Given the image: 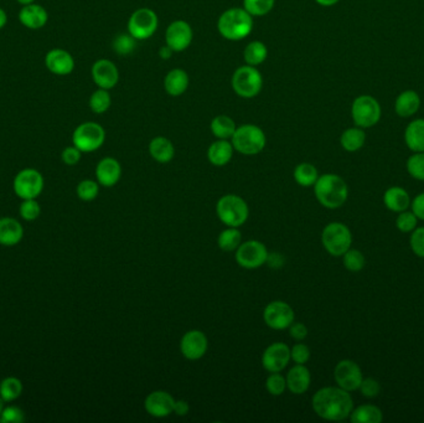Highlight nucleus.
<instances>
[{"label": "nucleus", "instance_id": "obj_1", "mask_svg": "<svg viewBox=\"0 0 424 423\" xmlns=\"http://www.w3.org/2000/svg\"><path fill=\"white\" fill-rule=\"evenodd\" d=\"M312 406L319 417L326 421H342L350 417L354 401L349 391L328 386L317 391L312 396Z\"/></svg>", "mask_w": 424, "mask_h": 423}, {"label": "nucleus", "instance_id": "obj_29", "mask_svg": "<svg viewBox=\"0 0 424 423\" xmlns=\"http://www.w3.org/2000/svg\"><path fill=\"white\" fill-rule=\"evenodd\" d=\"M149 154L158 163H169L175 155V148L165 137H156L149 143Z\"/></svg>", "mask_w": 424, "mask_h": 423}, {"label": "nucleus", "instance_id": "obj_15", "mask_svg": "<svg viewBox=\"0 0 424 423\" xmlns=\"http://www.w3.org/2000/svg\"><path fill=\"white\" fill-rule=\"evenodd\" d=\"M192 36L194 34L190 24L184 20H176L167 26L165 41L174 52H181L191 45Z\"/></svg>", "mask_w": 424, "mask_h": 423}, {"label": "nucleus", "instance_id": "obj_34", "mask_svg": "<svg viewBox=\"0 0 424 423\" xmlns=\"http://www.w3.org/2000/svg\"><path fill=\"white\" fill-rule=\"evenodd\" d=\"M319 179L318 169L310 163L298 164L294 169V180L303 187H314Z\"/></svg>", "mask_w": 424, "mask_h": 423}, {"label": "nucleus", "instance_id": "obj_8", "mask_svg": "<svg viewBox=\"0 0 424 423\" xmlns=\"http://www.w3.org/2000/svg\"><path fill=\"white\" fill-rule=\"evenodd\" d=\"M352 121L356 127L371 128L381 119V106L372 96L363 95L354 100L351 106Z\"/></svg>", "mask_w": 424, "mask_h": 423}, {"label": "nucleus", "instance_id": "obj_10", "mask_svg": "<svg viewBox=\"0 0 424 423\" xmlns=\"http://www.w3.org/2000/svg\"><path fill=\"white\" fill-rule=\"evenodd\" d=\"M236 262L245 270H257L268 261L269 254L264 243L257 240H250L240 245L236 249Z\"/></svg>", "mask_w": 424, "mask_h": 423}, {"label": "nucleus", "instance_id": "obj_56", "mask_svg": "<svg viewBox=\"0 0 424 423\" xmlns=\"http://www.w3.org/2000/svg\"><path fill=\"white\" fill-rule=\"evenodd\" d=\"M6 23H8V15L6 10L0 8V30L6 26Z\"/></svg>", "mask_w": 424, "mask_h": 423}, {"label": "nucleus", "instance_id": "obj_52", "mask_svg": "<svg viewBox=\"0 0 424 423\" xmlns=\"http://www.w3.org/2000/svg\"><path fill=\"white\" fill-rule=\"evenodd\" d=\"M290 338L294 339L296 341H303L308 337V328L303 323H292L289 328Z\"/></svg>", "mask_w": 424, "mask_h": 423}, {"label": "nucleus", "instance_id": "obj_16", "mask_svg": "<svg viewBox=\"0 0 424 423\" xmlns=\"http://www.w3.org/2000/svg\"><path fill=\"white\" fill-rule=\"evenodd\" d=\"M290 360V348L285 343L269 345L262 355V365L268 373L283 371Z\"/></svg>", "mask_w": 424, "mask_h": 423}, {"label": "nucleus", "instance_id": "obj_19", "mask_svg": "<svg viewBox=\"0 0 424 423\" xmlns=\"http://www.w3.org/2000/svg\"><path fill=\"white\" fill-rule=\"evenodd\" d=\"M92 79L100 89L111 90L119 79L117 66L107 59L97 60L92 66Z\"/></svg>", "mask_w": 424, "mask_h": 423}, {"label": "nucleus", "instance_id": "obj_44", "mask_svg": "<svg viewBox=\"0 0 424 423\" xmlns=\"http://www.w3.org/2000/svg\"><path fill=\"white\" fill-rule=\"evenodd\" d=\"M418 225V219L417 216L413 214L412 211H402L397 216L396 227L400 231L403 233H409L412 232Z\"/></svg>", "mask_w": 424, "mask_h": 423}, {"label": "nucleus", "instance_id": "obj_32", "mask_svg": "<svg viewBox=\"0 0 424 423\" xmlns=\"http://www.w3.org/2000/svg\"><path fill=\"white\" fill-rule=\"evenodd\" d=\"M366 141V133L360 127H352L349 130H344L341 134V147L345 149L346 152H357L365 146Z\"/></svg>", "mask_w": 424, "mask_h": 423}, {"label": "nucleus", "instance_id": "obj_45", "mask_svg": "<svg viewBox=\"0 0 424 423\" xmlns=\"http://www.w3.org/2000/svg\"><path fill=\"white\" fill-rule=\"evenodd\" d=\"M100 187L98 183L93 180H84L78 184L77 197L84 201H92L98 197Z\"/></svg>", "mask_w": 424, "mask_h": 423}, {"label": "nucleus", "instance_id": "obj_57", "mask_svg": "<svg viewBox=\"0 0 424 423\" xmlns=\"http://www.w3.org/2000/svg\"><path fill=\"white\" fill-rule=\"evenodd\" d=\"M319 6H333L338 4L340 0H315Z\"/></svg>", "mask_w": 424, "mask_h": 423}, {"label": "nucleus", "instance_id": "obj_55", "mask_svg": "<svg viewBox=\"0 0 424 423\" xmlns=\"http://www.w3.org/2000/svg\"><path fill=\"white\" fill-rule=\"evenodd\" d=\"M173 52L174 51L169 46H164V47H160V50H159V56L162 57V60H169L173 55Z\"/></svg>", "mask_w": 424, "mask_h": 423}, {"label": "nucleus", "instance_id": "obj_48", "mask_svg": "<svg viewBox=\"0 0 424 423\" xmlns=\"http://www.w3.org/2000/svg\"><path fill=\"white\" fill-rule=\"evenodd\" d=\"M25 421V413L22 408L17 406H9L3 408L0 413V423H22Z\"/></svg>", "mask_w": 424, "mask_h": 423}, {"label": "nucleus", "instance_id": "obj_39", "mask_svg": "<svg viewBox=\"0 0 424 423\" xmlns=\"http://www.w3.org/2000/svg\"><path fill=\"white\" fill-rule=\"evenodd\" d=\"M275 0H243V9L252 17H263L272 12Z\"/></svg>", "mask_w": 424, "mask_h": 423}, {"label": "nucleus", "instance_id": "obj_38", "mask_svg": "<svg viewBox=\"0 0 424 423\" xmlns=\"http://www.w3.org/2000/svg\"><path fill=\"white\" fill-rule=\"evenodd\" d=\"M112 98L108 90L98 89L89 97V108L96 114L107 112L111 107Z\"/></svg>", "mask_w": 424, "mask_h": 423}, {"label": "nucleus", "instance_id": "obj_51", "mask_svg": "<svg viewBox=\"0 0 424 423\" xmlns=\"http://www.w3.org/2000/svg\"><path fill=\"white\" fill-rule=\"evenodd\" d=\"M81 154H82V152L75 146L65 148L61 154L62 162L66 165H71V167L76 165L81 160Z\"/></svg>", "mask_w": 424, "mask_h": 423}, {"label": "nucleus", "instance_id": "obj_50", "mask_svg": "<svg viewBox=\"0 0 424 423\" xmlns=\"http://www.w3.org/2000/svg\"><path fill=\"white\" fill-rule=\"evenodd\" d=\"M290 359L294 361L296 364H307L309 359H310V349L309 346L305 344H298L294 345L292 349H290Z\"/></svg>", "mask_w": 424, "mask_h": 423}, {"label": "nucleus", "instance_id": "obj_54", "mask_svg": "<svg viewBox=\"0 0 424 423\" xmlns=\"http://www.w3.org/2000/svg\"><path fill=\"white\" fill-rule=\"evenodd\" d=\"M190 411V405L188 401L185 400H175V403H174V413L176 415V416H180V417H184L186 416Z\"/></svg>", "mask_w": 424, "mask_h": 423}, {"label": "nucleus", "instance_id": "obj_40", "mask_svg": "<svg viewBox=\"0 0 424 423\" xmlns=\"http://www.w3.org/2000/svg\"><path fill=\"white\" fill-rule=\"evenodd\" d=\"M342 263L347 271L360 272L365 267L366 260L361 251L350 249L342 254Z\"/></svg>", "mask_w": 424, "mask_h": 423}, {"label": "nucleus", "instance_id": "obj_17", "mask_svg": "<svg viewBox=\"0 0 424 423\" xmlns=\"http://www.w3.org/2000/svg\"><path fill=\"white\" fill-rule=\"evenodd\" d=\"M209 340L200 330H190L180 341V351L188 360H200L206 354Z\"/></svg>", "mask_w": 424, "mask_h": 423}, {"label": "nucleus", "instance_id": "obj_49", "mask_svg": "<svg viewBox=\"0 0 424 423\" xmlns=\"http://www.w3.org/2000/svg\"><path fill=\"white\" fill-rule=\"evenodd\" d=\"M358 390L361 391L363 397L366 399H374L377 397L381 392V386L379 381L372 378H363V383L360 385Z\"/></svg>", "mask_w": 424, "mask_h": 423}, {"label": "nucleus", "instance_id": "obj_47", "mask_svg": "<svg viewBox=\"0 0 424 423\" xmlns=\"http://www.w3.org/2000/svg\"><path fill=\"white\" fill-rule=\"evenodd\" d=\"M409 245L413 254L419 259H424V227H416L412 231Z\"/></svg>", "mask_w": 424, "mask_h": 423}, {"label": "nucleus", "instance_id": "obj_59", "mask_svg": "<svg viewBox=\"0 0 424 423\" xmlns=\"http://www.w3.org/2000/svg\"><path fill=\"white\" fill-rule=\"evenodd\" d=\"M3 408H4V401L1 400V397H0V413L3 411Z\"/></svg>", "mask_w": 424, "mask_h": 423}, {"label": "nucleus", "instance_id": "obj_13", "mask_svg": "<svg viewBox=\"0 0 424 423\" xmlns=\"http://www.w3.org/2000/svg\"><path fill=\"white\" fill-rule=\"evenodd\" d=\"M263 319L271 329L285 330L294 322V311L283 300H274L264 308Z\"/></svg>", "mask_w": 424, "mask_h": 423}, {"label": "nucleus", "instance_id": "obj_18", "mask_svg": "<svg viewBox=\"0 0 424 423\" xmlns=\"http://www.w3.org/2000/svg\"><path fill=\"white\" fill-rule=\"evenodd\" d=\"M175 399L167 391L158 390L146 396L144 401L145 411L156 418L167 417L174 412Z\"/></svg>", "mask_w": 424, "mask_h": 423}, {"label": "nucleus", "instance_id": "obj_6", "mask_svg": "<svg viewBox=\"0 0 424 423\" xmlns=\"http://www.w3.org/2000/svg\"><path fill=\"white\" fill-rule=\"evenodd\" d=\"M321 243L328 254L334 257H342V254L351 247V231L342 222H330L324 227Z\"/></svg>", "mask_w": 424, "mask_h": 423}, {"label": "nucleus", "instance_id": "obj_3", "mask_svg": "<svg viewBox=\"0 0 424 423\" xmlns=\"http://www.w3.org/2000/svg\"><path fill=\"white\" fill-rule=\"evenodd\" d=\"M218 33L231 41H240L251 34L253 17L243 8H232L223 13L218 19Z\"/></svg>", "mask_w": 424, "mask_h": 423}, {"label": "nucleus", "instance_id": "obj_28", "mask_svg": "<svg viewBox=\"0 0 424 423\" xmlns=\"http://www.w3.org/2000/svg\"><path fill=\"white\" fill-rule=\"evenodd\" d=\"M164 87L170 96H181L189 87V76L184 70L174 68L165 76Z\"/></svg>", "mask_w": 424, "mask_h": 423}, {"label": "nucleus", "instance_id": "obj_11", "mask_svg": "<svg viewBox=\"0 0 424 423\" xmlns=\"http://www.w3.org/2000/svg\"><path fill=\"white\" fill-rule=\"evenodd\" d=\"M158 24L156 12L148 8H142L135 10L129 17L128 33L134 39H149L156 34Z\"/></svg>", "mask_w": 424, "mask_h": 423}, {"label": "nucleus", "instance_id": "obj_25", "mask_svg": "<svg viewBox=\"0 0 424 423\" xmlns=\"http://www.w3.org/2000/svg\"><path fill=\"white\" fill-rule=\"evenodd\" d=\"M234 148L227 139L213 141L207 151V159L215 167H223L231 162Z\"/></svg>", "mask_w": 424, "mask_h": 423}, {"label": "nucleus", "instance_id": "obj_41", "mask_svg": "<svg viewBox=\"0 0 424 423\" xmlns=\"http://www.w3.org/2000/svg\"><path fill=\"white\" fill-rule=\"evenodd\" d=\"M137 41L138 40L134 39L132 35L129 34H121L118 35L117 38L113 41V49L117 52L118 55H129L130 52H133L137 47Z\"/></svg>", "mask_w": 424, "mask_h": 423}, {"label": "nucleus", "instance_id": "obj_27", "mask_svg": "<svg viewBox=\"0 0 424 423\" xmlns=\"http://www.w3.org/2000/svg\"><path fill=\"white\" fill-rule=\"evenodd\" d=\"M384 203L387 209L400 214L411 206V198L403 187H392L384 194Z\"/></svg>", "mask_w": 424, "mask_h": 423}, {"label": "nucleus", "instance_id": "obj_20", "mask_svg": "<svg viewBox=\"0 0 424 423\" xmlns=\"http://www.w3.org/2000/svg\"><path fill=\"white\" fill-rule=\"evenodd\" d=\"M45 65L51 74L67 76L75 68V60L68 51L63 49H52L45 56Z\"/></svg>", "mask_w": 424, "mask_h": 423}, {"label": "nucleus", "instance_id": "obj_26", "mask_svg": "<svg viewBox=\"0 0 424 423\" xmlns=\"http://www.w3.org/2000/svg\"><path fill=\"white\" fill-rule=\"evenodd\" d=\"M421 107V98L416 91H403L400 96L397 97L395 103V111L402 118L412 117L413 114L418 112Z\"/></svg>", "mask_w": 424, "mask_h": 423}, {"label": "nucleus", "instance_id": "obj_9", "mask_svg": "<svg viewBox=\"0 0 424 423\" xmlns=\"http://www.w3.org/2000/svg\"><path fill=\"white\" fill-rule=\"evenodd\" d=\"M106 139V132L95 122H86L78 125L73 134V146L82 153L95 152L100 149Z\"/></svg>", "mask_w": 424, "mask_h": 423}, {"label": "nucleus", "instance_id": "obj_37", "mask_svg": "<svg viewBox=\"0 0 424 423\" xmlns=\"http://www.w3.org/2000/svg\"><path fill=\"white\" fill-rule=\"evenodd\" d=\"M22 392V381L17 378H6L0 383V397L4 402H13L20 397Z\"/></svg>", "mask_w": 424, "mask_h": 423}, {"label": "nucleus", "instance_id": "obj_24", "mask_svg": "<svg viewBox=\"0 0 424 423\" xmlns=\"http://www.w3.org/2000/svg\"><path fill=\"white\" fill-rule=\"evenodd\" d=\"M24 229L19 221L13 217L0 219V245L10 247L22 241Z\"/></svg>", "mask_w": 424, "mask_h": 423}, {"label": "nucleus", "instance_id": "obj_42", "mask_svg": "<svg viewBox=\"0 0 424 423\" xmlns=\"http://www.w3.org/2000/svg\"><path fill=\"white\" fill-rule=\"evenodd\" d=\"M407 170L413 179L424 181V152L414 153L408 158Z\"/></svg>", "mask_w": 424, "mask_h": 423}, {"label": "nucleus", "instance_id": "obj_7", "mask_svg": "<svg viewBox=\"0 0 424 423\" xmlns=\"http://www.w3.org/2000/svg\"><path fill=\"white\" fill-rule=\"evenodd\" d=\"M231 84L238 96L253 98L262 91L263 77L255 66L245 65L234 71Z\"/></svg>", "mask_w": 424, "mask_h": 423}, {"label": "nucleus", "instance_id": "obj_4", "mask_svg": "<svg viewBox=\"0 0 424 423\" xmlns=\"http://www.w3.org/2000/svg\"><path fill=\"white\" fill-rule=\"evenodd\" d=\"M216 213L218 219L227 227H240L248 220L250 208L238 195L227 194L218 200Z\"/></svg>", "mask_w": 424, "mask_h": 423}, {"label": "nucleus", "instance_id": "obj_46", "mask_svg": "<svg viewBox=\"0 0 424 423\" xmlns=\"http://www.w3.org/2000/svg\"><path fill=\"white\" fill-rule=\"evenodd\" d=\"M19 213L24 220L33 221L39 217L41 209L39 203L35 199H28L22 201L19 208Z\"/></svg>", "mask_w": 424, "mask_h": 423}, {"label": "nucleus", "instance_id": "obj_53", "mask_svg": "<svg viewBox=\"0 0 424 423\" xmlns=\"http://www.w3.org/2000/svg\"><path fill=\"white\" fill-rule=\"evenodd\" d=\"M413 214L417 216L418 220L424 221V192L417 195L413 201H411Z\"/></svg>", "mask_w": 424, "mask_h": 423}, {"label": "nucleus", "instance_id": "obj_31", "mask_svg": "<svg viewBox=\"0 0 424 423\" xmlns=\"http://www.w3.org/2000/svg\"><path fill=\"white\" fill-rule=\"evenodd\" d=\"M384 413L379 407L374 405H361L352 410L350 421L352 423H381Z\"/></svg>", "mask_w": 424, "mask_h": 423}, {"label": "nucleus", "instance_id": "obj_2", "mask_svg": "<svg viewBox=\"0 0 424 423\" xmlns=\"http://www.w3.org/2000/svg\"><path fill=\"white\" fill-rule=\"evenodd\" d=\"M314 194L324 208L339 209L347 200L349 187L339 175L324 174L314 184Z\"/></svg>", "mask_w": 424, "mask_h": 423}, {"label": "nucleus", "instance_id": "obj_43", "mask_svg": "<svg viewBox=\"0 0 424 423\" xmlns=\"http://www.w3.org/2000/svg\"><path fill=\"white\" fill-rule=\"evenodd\" d=\"M266 389H267L268 394H271L272 396L283 395L287 390V381H285V376L279 373H271L266 381Z\"/></svg>", "mask_w": 424, "mask_h": 423}, {"label": "nucleus", "instance_id": "obj_14", "mask_svg": "<svg viewBox=\"0 0 424 423\" xmlns=\"http://www.w3.org/2000/svg\"><path fill=\"white\" fill-rule=\"evenodd\" d=\"M334 378L339 387L352 392V391L358 390L360 385L363 383V371L357 362L345 359L336 364Z\"/></svg>", "mask_w": 424, "mask_h": 423}, {"label": "nucleus", "instance_id": "obj_35", "mask_svg": "<svg viewBox=\"0 0 424 423\" xmlns=\"http://www.w3.org/2000/svg\"><path fill=\"white\" fill-rule=\"evenodd\" d=\"M242 243V233L238 227H227L218 235V245L225 252H234Z\"/></svg>", "mask_w": 424, "mask_h": 423}, {"label": "nucleus", "instance_id": "obj_30", "mask_svg": "<svg viewBox=\"0 0 424 423\" xmlns=\"http://www.w3.org/2000/svg\"><path fill=\"white\" fill-rule=\"evenodd\" d=\"M404 141L413 153L424 152V119H416L407 125Z\"/></svg>", "mask_w": 424, "mask_h": 423}, {"label": "nucleus", "instance_id": "obj_21", "mask_svg": "<svg viewBox=\"0 0 424 423\" xmlns=\"http://www.w3.org/2000/svg\"><path fill=\"white\" fill-rule=\"evenodd\" d=\"M96 176L102 187H114L118 181L121 180L122 167L117 159L107 157L97 164Z\"/></svg>", "mask_w": 424, "mask_h": 423}, {"label": "nucleus", "instance_id": "obj_33", "mask_svg": "<svg viewBox=\"0 0 424 423\" xmlns=\"http://www.w3.org/2000/svg\"><path fill=\"white\" fill-rule=\"evenodd\" d=\"M212 134L218 138V139H229L234 136V130H236V123L234 119L229 116H218L212 119L211 125Z\"/></svg>", "mask_w": 424, "mask_h": 423}, {"label": "nucleus", "instance_id": "obj_58", "mask_svg": "<svg viewBox=\"0 0 424 423\" xmlns=\"http://www.w3.org/2000/svg\"><path fill=\"white\" fill-rule=\"evenodd\" d=\"M17 1L22 6H29V4H33L35 0H17Z\"/></svg>", "mask_w": 424, "mask_h": 423}, {"label": "nucleus", "instance_id": "obj_23", "mask_svg": "<svg viewBox=\"0 0 424 423\" xmlns=\"http://www.w3.org/2000/svg\"><path fill=\"white\" fill-rule=\"evenodd\" d=\"M47 20H49V14L44 6H38L33 3L22 6V10L19 12V22L25 28L31 29V30L44 28Z\"/></svg>", "mask_w": 424, "mask_h": 423}, {"label": "nucleus", "instance_id": "obj_36", "mask_svg": "<svg viewBox=\"0 0 424 423\" xmlns=\"http://www.w3.org/2000/svg\"><path fill=\"white\" fill-rule=\"evenodd\" d=\"M267 56V47L261 41H252L245 46V52H243L245 65L255 66V68L264 63Z\"/></svg>", "mask_w": 424, "mask_h": 423}, {"label": "nucleus", "instance_id": "obj_22", "mask_svg": "<svg viewBox=\"0 0 424 423\" xmlns=\"http://www.w3.org/2000/svg\"><path fill=\"white\" fill-rule=\"evenodd\" d=\"M287 389L294 395L305 394L312 383V375L305 365L296 364L287 374Z\"/></svg>", "mask_w": 424, "mask_h": 423}, {"label": "nucleus", "instance_id": "obj_5", "mask_svg": "<svg viewBox=\"0 0 424 423\" xmlns=\"http://www.w3.org/2000/svg\"><path fill=\"white\" fill-rule=\"evenodd\" d=\"M234 151L243 155H256L266 147V134L258 125H243L237 127L232 136Z\"/></svg>", "mask_w": 424, "mask_h": 423}, {"label": "nucleus", "instance_id": "obj_12", "mask_svg": "<svg viewBox=\"0 0 424 423\" xmlns=\"http://www.w3.org/2000/svg\"><path fill=\"white\" fill-rule=\"evenodd\" d=\"M14 192L22 200L36 199L44 189V178L35 169H24L14 179Z\"/></svg>", "mask_w": 424, "mask_h": 423}]
</instances>
